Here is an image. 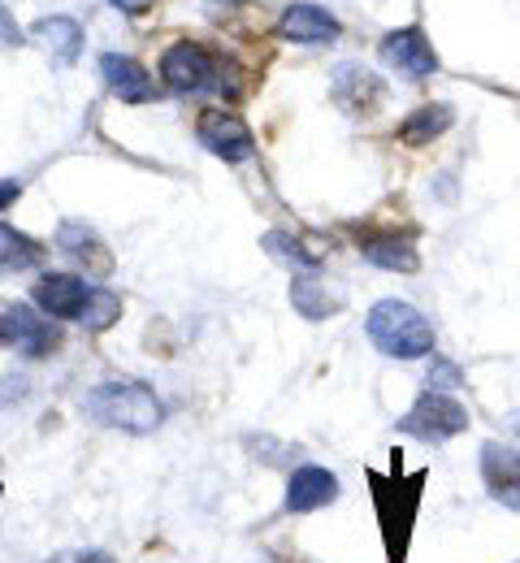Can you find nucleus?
I'll return each mask as SVG.
<instances>
[{
  "label": "nucleus",
  "instance_id": "23",
  "mask_svg": "<svg viewBox=\"0 0 520 563\" xmlns=\"http://www.w3.org/2000/svg\"><path fill=\"white\" fill-rule=\"evenodd\" d=\"M48 563H118L109 551H62V555H53Z\"/></svg>",
  "mask_w": 520,
  "mask_h": 563
},
{
  "label": "nucleus",
  "instance_id": "9",
  "mask_svg": "<svg viewBox=\"0 0 520 563\" xmlns=\"http://www.w3.org/2000/svg\"><path fill=\"white\" fill-rule=\"evenodd\" d=\"M482 482L495 503H504L508 511H520V451L504 442H486L482 446Z\"/></svg>",
  "mask_w": 520,
  "mask_h": 563
},
{
  "label": "nucleus",
  "instance_id": "22",
  "mask_svg": "<svg viewBox=\"0 0 520 563\" xmlns=\"http://www.w3.org/2000/svg\"><path fill=\"white\" fill-rule=\"evenodd\" d=\"M18 44H26V35H22L18 18L9 13V4H0V48H18Z\"/></svg>",
  "mask_w": 520,
  "mask_h": 563
},
{
  "label": "nucleus",
  "instance_id": "18",
  "mask_svg": "<svg viewBox=\"0 0 520 563\" xmlns=\"http://www.w3.org/2000/svg\"><path fill=\"white\" fill-rule=\"evenodd\" d=\"M451 122H455V109L451 104H421V109H412L403 122H399V140L408 143V147H425V143H434L439 135L451 131Z\"/></svg>",
  "mask_w": 520,
  "mask_h": 563
},
{
  "label": "nucleus",
  "instance_id": "4",
  "mask_svg": "<svg viewBox=\"0 0 520 563\" xmlns=\"http://www.w3.org/2000/svg\"><path fill=\"white\" fill-rule=\"evenodd\" d=\"M399 429L408 433V438H421V442H446V438H455V433H464L468 429V408L460 404V399H451L443 390H425L408 412H403V421Z\"/></svg>",
  "mask_w": 520,
  "mask_h": 563
},
{
  "label": "nucleus",
  "instance_id": "2",
  "mask_svg": "<svg viewBox=\"0 0 520 563\" xmlns=\"http://www.w3.org/2000/svg\"><path fill=\"white\" fill-rule=\"evenodd\" d=\"M369 343L390 360H421L434 355V325L421 308L403 299H377L365 317Z\"/></svg>",
  "mask_w": 520,
  "mask_h": 563
},
{
  "label": "nucleus",
  "instance_id": "19",
  "mask_svg": "<svg viewBox=\"0 0 520 563\" xmlns=\"http://www.w3.org/2000/svg\"><path fill=\"white\" fill-rule=\"evenodd\" d=\"M265 252L274 261H287L291 269H321V261H325V243L321 239H303V234H287V230H269L265 234Z\"/></svg>",
  "mask_w": 520,
  "mask_h": 563
},
{
  "label": "nucleus",
  "instance_id": "26",
  "mask_svg": "<svg viewBox=\"0 0 520 563\" xmlns=\"http://www.w3.org/2000/svg\"><path fill=\"white\" fill-rule=\"evenodd\" d=\"M113 4H118V9H126V13H144L152 0H113Z\"/></svg>",
  "mask_w": 520,
  "mask_h": 563
},
{
  "label": "nucleus",
  "instance_id": "7",
  "mask_svg": "<svg viewBox=\"0 0 520 563\" xmlns=\"http://www.w3.org/2000/svg\"><path fill=\"white\" fill-rule=\"evenodd\" d=\"M381 62L390 66V70L408 74V78H430V74H439V53H434V44H430V35L421 31V26H403V31H390L386 40H381Z\"/></svg>",
  "mask_w": 520,
  "mask_h": 563
},
{
  "label": "nucleus",
  "instance_id": "1",
  "mask_svg": "<svg viewBox=\"0 0 520 563\" xmlns=\"http://www.w3.org/2000/svg\"><path fill=\"white\" fill-rule=\"evenodd\" d=\"M87 417L104 429H122V433H156L165 421V404L156 399L148 382H135V377H113V382H100L87 399H82Z\"/></svg>",
  "mask_w": 520,
  "mask_h": 563
},
{
  "label": "nucleus",
  "instance_id": "21",
  "mask_svg": "<svg viewBox=\"0 0 520 563\" xmlns=\"http://www.w3.org/2000/svg\"><path fill=\"white\" fill-rule=\"evenodd\" d=\"M118 317H122V299H118L113 290H104V286H91V299H87V308H82L78 321H82L91 334H104Z\"/></svg>",
  "mask_w": 520,
  "mask_h": 563
},
{
  "label": "nucleus",
  "instance_id": "12",
  "mask_svg": "<svg viewBox=\"0 0 520 563\" xmlns=\"http://www.w3.org/2000/svg\"><path fill=\"white\" fill-rule=\"evenodd\" d=\"M100 74H104L109 91H113L118 100H126V104H148V100H156V82H152V74L144 70L135 57L104 53V57H100Z\"/></svg>",
  "mask_w": 520,
  "mask_h": 563
},
{
  "label": "nucleus",
  "instance_id": "8",
  "mask_svg": "<svg viewBox=\"0 0 520 563\" xmlns=\"http://www.w3.org/2000/svg\"><path fill=\"white\" fill-rule=\"evenodd\" d=\"M278 35L291 40V44L317 48V44H334V40L343 35V26H339V18H334L330 9H321V4H312V0H296V4L283 9Z\"/></svg>",
  "mask_w": 520,
  "mask_h": 563
},
{
  "label": "nucleus",
  "instance_id": "15",
  "mask_svg": "<svg viewBox=\"0 0 520 563\" xmlns=\"http://www.w3.org/2000/svg\"><path fill=\"white\" fill-rule=\"evenodd\" d=\"M57 247L75 261V265H82L87 274H109L113 269V256H109V247L100 243V234L91 230V225H82V221H66L62 230H57Z\"/></svg>",
  "mask_w": 520,
  "mask_h": 563
},
{
  "label": "nucleus",
  "instance_id": "3",
  "mask_svg": "<svg viewBox=\"0 0 520 563\" xmlns=\"http://www.w3.org/2000/svg\"><path fill=\"white\" fill-rule=\"evenodd\" d=\"M161 78H165L169 91H178V96H204V91L222 87V66H218V57H213L204 44L182 40V44L165 48V57H161Z\"/></svg>",
  "mask_w": 520,
  "mask_h": 563
},
{
  "label": "nucleus",
  "instance_id": "10",
  "mask_svg": "<svg viewBox=\"0 0 520 563\" xmlns=\"http://www.w3.org/2000/svg\"><path fill=\"white\" fill-rule=\"evenodd\" d=\"M87 299H91V282H82L78 274H44L35 286V303L53 321H78Z\"/></svg>",
  "mask_w": 520,
  "mask_h": 563
},
{
  "label": "nucleus",
  "instance_id": "11",
  "mask_svg": "<svg viewBox=\"0 0 520 563\" xmlns=\"http://www.w3.org/2000/svg\"><path fill=\"white\" fill-rule=\"evenodd\" d=\"M339 498V477L321 464H299L287 482V511L291 516H308V511H321Z\"/></svg>",
  "mask_w": 520,
  "mask_h": 563
},
{
  "label": "nucleus",
  "instance_id": "16",
  "mask_svg": "<svg viewBox=\"0 0 520 563\" xmlns=\"http://www.w3.org/2000/svg\"><path fill=\"white\" fill-rule=\"evenodd\" d=\"M31 35H35V40L48 48V57L62 62V66H75L78 53H82V26H78L75 18H66V13L40 18V22L31 26Z\"/></svg>",
  "mask_w": 520,
  "mask_h": 563
},
{
  "label": "nucleus",
  "instance_id": "17",
  "mask_svg": "<svg viewBox=\"0 0 520 563\" xmlns=\"http://www.w3.org/2000/svg\"><path fill=\"white\" fill-rule=\"evenodd\" d=\"M361 256L377 269H390V274H417V265H421L412 239H399V234H373L361 243Z\"/></svg>",
  "mask_w": 520,
  "mask_h": 563
},
{
  "label": "nucleus",
  "instance_id": "14",
  "mask_svg": "<svg viewBox=\"0 0 520 563\" xmlns=\"http://www.w3.org/2000/svg\"><path fill=\"white\" fill-rule=\"evenodd\" d=\"M330 96L347 109V113H373V104L386 96V87H381V78L365 66H339L334 70V82H330Z\"/></svg>",
  "mask_w": 520,
  "mask_h": 563
},
{
  "label": "nucleus",
  "instance_id": "20",
  "mask_svg": "<svg viewBox=\"0 0 520 563\" xmlns=\"http://www.w3.org/2000/svg\"><path fill=\"white\" fill-rule=\"evenodd\" d=\"M40 261H44V247L31 234H18L13 225L0 221V274H22V269H35Z\"/></svg>",
  "mask_w": 520,
  "mask_h": 563
},
{
  "label": "nucleus",
  "instance_id": "5",
  "mask_svg": "<svg viewBox=\"0 0 520 563\" xmlns=\"http://www.w3.org/2000/svg\"><path fill=\"white\" fill-rule=\"evenodd\" d=\"M200 143L225 161V165H239V161H252L256 156V135L247 131V122L230 109H204L200 113V126H196Z\"/></svg>",
  "mask_w": 520,
  "mask_h": 563
},
{
  "label": "nucleus",
  "instance_id": "6",
  "mask_svg": "<svg viewBox=\"0 0 520 563\" xmlns=\"http://www.w3.org/2000/svg\"><path fill=\"white\" fill-rule=\"evenodd\" d=\"M0 343L4 347H18V352L31 355V360H44V355H53V347L62 343V334H57V325L48 317H35L26 303H18V308H4L0 312Z\"/></svg>",
  "mask_w": 520,
  "mask_h": 563
},
{
  "label": "nucleus",
  "instance_id": "13",
  "mask_svg": "<svg viewBox=\"0 0 520 563\" xmlns=\"http://www.w3.org/2000/svg\"><path fill=\"white\" fill-rule=\"evenodd\" d=\"M291 303H296V312L303 317V321H325V317H334L347 299H343V290H334L317 269H296Z\"/></svg>",
  "mask_w": 520,
  "mask_h": 563
},
{
  "label": "nucleus",
  "instance_id": "25",
  "mask_svg": "<svg viewBox=\"0 0 520 563\" xmlns=\"http://www.w3.org/2000/svg\"><path fill=\"white\" fill-rule=\"evenodd\" d=\"M18 196H22V183H18V178H0V212L9 209Z\"/></svg>",
  "mask_w": 520,
  "mask_h": 563
},
{
  "label": "nucleus",
  "instance_id": "24",
  "mask_svg": "<svg viewBox=\"0 0 520 563\" xmlns=\"http://www.w3.org/2000/svg\"><path fill=\"white\" fill-rule=\"evenodd\" d=\"M439 382H443V386H460V368L434 355V364H430V386H439Z\"/></svg>",
  "mask_w": 520,
  "mask_h": 563
}]
</instances>
